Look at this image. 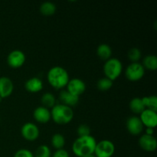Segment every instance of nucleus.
Here are the masks:
<instances>
[{
	"label": "nucleus",
	"mask_w": 157,
	"mask_h": 157,
	"mask_svg": "<svg viewBox=\"0 0 157 157\" xmlns=\"http://www.w3.org/2000/svg\"><path fill=\"white\" fill-rule=\"evenodd\" d=\"M97 141L92 136H78L74 142L72 150L75 156L84 157L94 154Z\"/></svg>",
	"instance_id": "f257e3e1"
},
{
	"label": "nucleus",
	"mask_w": 157,
	"mask_h": 157,
	"mask_svg": "<svg viewBox=\"0 0 157 157\" xmlns=\"http://www.w3.org/2000/svg\"><path fill=\"white\" fill-rule=\"evenodd\" d=\"M47 78L50 85L57 90L66 87L70 80L67 71L60 66L52 67L48 72Z\"/></svg>",
	"instance_id": "f03ea898"
},
{
	"label": "nucleus",
	"mask_w": 157,
	"mask_h": 157,
	"mask_svg": "<svg viewBox=\"0 0 157 157\" xmlns=\"http://www.w3.org/2000/svg\"><path fill=\"white\" fill-rule=\"evenodd\" d=\"M51 117L57 124L64 125L72 121L74 117V112L72 108L64 104H56L54 106L51 111Z\"/></svg>",
	"instance_id": "7ed1b4c3"
},
{
	"label": "nucleus",
	"mask_w": 157,
	"mask_h": 157,
	"mask_svg": "<svg viewBox=\"0 0 157 157\" xmlns=\"http://www.w3.org/2000/svg\"><path fill=\"white\" fill-rule=\"evenodd\" d=\"M123 65L117 58H110L106 61L104 65V72L105 78L113 81L117 79L122 73Z\"/></svg>",
	"instance_id": "20e7f679"
},
{
	"label": "nucleus",
	"mask_w": 157,
	"mask_h": 157,
	"mask_svg": "<svg viewBox=\"0 0 157 157\" xmlns=\"http://www.w3.org/2000/svg\"><path fill=\"white\" fill-rule=\"evenodd\" d=\"M115 146L113 142L108 140H104L97 143L94 150L96 157H111L114 154Z\"/></svg>",
	"instance_id": "39448f33"
},
{
	"label": "nucleus",
	"mask_w": 157,
	"mask_h": 157,
	"mask_svg": "<svg viewBox=\"0 0 157 157\" xmlns=\"http://www.w3.org/2000/svg\"><path fill=\"white\" fill-rule=\"evenodd\" d=\"M145 75V68L140 63H131L125 71L126 78L130 81H138Z\"/></svg>",
	"instance_id": "423d86ee"
},
{
	"label": "nucleus",
	"mask_w": 157,
	"mask_h": 157,
	"mask_svg": "<svg viewBox=\"0 0 157 157\" xmlns=\"http://www.w3.org/2000/svg\"><path fill=\"white\" fill-rule=\"evenodd\" d=\"M21 134L28 141H34L39 136L40 131L38 127L32 123H25L21 128Z\"/></svg>",
	"instance_id": "0eeeda50"
},
{
	"label": "nucleus",
	"mask_w": 157,
	"mask_h": 157,
	"mask_svg": "<svg viewBox=\"0 0 157 157\" xmlns=\"http://www.w3.org/2000/svg\"><path fill=\"white\" fill-rule=\"evenodd\" d=\"M25 55L21 51L14 50L8 55L7 63L12 68H18L25 64Z\"/></svg>",
	"instance_id": "6e6552de"
},
{
	"label": "nucleus",
	"mask_w": 157,
	"mask_h": 157,
	"mask_svg": "<svg viewBox=\"0 0 157 157\" xmlns=\"http://www.w3.org/2000/svg\"><path fill=\"white\" fill-rule=\"evenodd\" d=\"M86 90V84L84 81L79 78H72L69 80L67 84V90L71 94L79 97Z\"/></svg>",
	"instance_id": "1a4fd4ad"
},
{
	"label": "nucleus",
	"mask_w": 157,
	"mask_h": 157,
	"mask_svg": "<svg viewBox=\"0 0 157 157\" xmlns=\"http://www.w3.org/2000/svg\"><path fill=\"white\" fill-rule=\"evenodd\" d=\"M143 125L145 126L147 128H153L157 125V113L153 110L145 109L140 117Z\"/></svg>",
	"instance_id": "9d476101"
},
{
	"label": "nucleus",
	"mask_w": 157,
	"mask_h": 157,
	"mask_svg": "<svg viewBox=\"0 0 157 157\" xmlns=\"http://www.w3.org/2000/svg\"><path fill=\"white\" fill-rule=\"evenodd\" d=\"M127 129L130 134L137 136L142 133L144 127L140 119L138 117H130L127 119L126 123Z\"/></svg>",
	"instance_id": "9b49d317"
},
{
	"label": "nucleus",
	"mask_w": 157,
	"mask_h": 157,
	"mask_svg": "<svg viewBox=\"0 0 157 157\" xmlns=\"http://www.w3.org/2000/svg\"><path fill=\"white\" fill-rule=\"evenodd\" d=\"M139 145L145 151L153 152L156 150L157 147V141L153 136L144 134L140 137Z\"/></svg>",
	"instance_id": "f8f14e48"
},
{
	"label": "nucleus",
	"mask_w": 157,
	"mask_h": 157,
	"mask_svg": "<svg viewBox=\"0 0 157 157\" xmlns=\"http://www.w3.org/2000/svg\"><path fill=\"white\" fill-rule=\"evenodd\" d=\"M14 90V85L12 80L8 77L0 78V98H6L10 96Z\"/></svg>",
	"instance_id": "ddd939ff"
},
{
	"label": "nucleus",
	"mask_w": 157,
	"mask_h": 157,
	"mask_svg": "<svg viewBox=\"0 0 157 157\" xmlns=\"http://www.w3.org/2000/svg\"><path fill=\"white\" fill-rule=\"evenodd\" d=\"M34 119L41 124H46L51 120V111L46 107L41 106L35 109L33 112Z\"/></svg>",
	"instance_id": "4468645a"
},
{
	"label": "nucleus",
	"mask_w": 157,
	"mask_h": 157,
	"mask_svg": "<svg viewBox=\"0 0 157 157\" xmlns=\"http://www.w3.org/2000/svg\"><path fill=\"white\" fill-rule=\"evenodd\" d=\"M59 100L61 104L67 107H75L79 102V97L71 94L67 90H61L59 94Z\"/></svg>",
	"instance_id": "2eb2a0df"
},
{
	"label": "nucleus",
	"mask_w": 157,
	"mask_h": 157,
	"mask_svg": "<svg viewBox=\"0 0 157 157\" xmlns=\"http://www.w3.org/2000/svg\"><path fill=\"white\" fill-rule=\"evenodd\" d=\"M26 90L30 93H38L43 88V82L40 78H32L28 80L25 84Z\"/></svg>",
	"instance_id": "dca6fc26"
},
{
	"label": "nucleus",
	"mask_w": 157,
	"mask_h": 157,
	"mask_svg": "<svg viewBox=\"0 0 157 157\" xmlns=\"http://www.w3.org/2000/svg\"><path fill=\"white\" fill-rule=\"evenodd\" d=\"M98 56L103 61H107L110 59L112 55L111 48L107 44H101L97 49Z\"/></svg>",
	"instance_id": "f3484780"
},
{
	"label": "nucleus",
	"mask_w": 157,
	"mask_h": 157,
	"mask_svg": "<svg viewBox=\"0 0 157 157\" xmlns=\"http://www.w3.org/2000/svg\"><path fill=\"white\" fill-rule=\"evenodd\" d=\"M130 108L132 112L134 113H140V114L146 109L143 103L142 98H134L130 101Z\"/></svg>",
	"instance_id": "a211bd4d"
},
{
	"label": "nucleus",
	"mask_w": 157,
	"mask_h": 157,
	"mask_svg": "<svg viewBox=\"0 0 157 157\" xmlns=\"http://www.w3.org/2000/svg\"><path fill=\"white\" fill-rule=\"evenodd\" d=\"M142 65L146 69L156 71L157 69V57L153 55H147L144 58Z\"/></svg>",
	"instance_id": "6ab92c4d"
},
{
	"label": "nucleus",
	"mask_w": 157,
	"mask_h": 157,
	"mask_svg": "<svg viewBox=\"0 0 157 157\" xmlns=\"http://www.w3.org/2000/svg\"><path fill=\"white\" fill-rule=\"evenodd\" d=\"M143 103L145 106L146 109L153 110V111H157V97L155 95L152 96L144 97L142 98Z\"/></svg>",
	"instance_id": "aec40b11"
},
{
	"label": "nucleus",
	"mask_w": 157,
	"mask_h": 157,
	"mask_svg": "<svg viewBox=\"0 0 157 157\" xmlns=\"http://www.w3.org/2000/svg\"><path fill=\"white\" fill-rule=\"evenodd\" d=\"M40 12L42 15L50 16V15H54L56 12V6L50 2H43L40 6Z\"/></svg>",
	"instance_id": "412c9836"
},
{
	"label": "nucleus",
	"mask_w": 157,
	"mask_h": 157,
	"mask_svg": "<svg viewBox=\"0 0 157 157\" xmlns=\"http://www.w3.org/2000/svg\"><path fill=\"white\" fill-rule=\"evenodd\" d=\"M41 101L43 107L46 108H52L54 106L56 105V100L55 96L51 93L44 94L41 97Z\"/></svg>",
	"instance_id": "4be33fe9"
},
{
	"label": "nucleus",
	"mask_w": 157,
	"mask_h": 157,
	"mask_svg": "<svg viewBox=\"0 0 157 157\" xmlns=\"http://www.w3.org/2000/svg\"><path fill=\"white\" fill-rule=\"evenodd\" d=\"M52 145L57 150L63 149L65 145V139L64 136L61 133H55L52 138Z\"/></svg>",
	"instance_id": "5701e85b"
},
{
	"label": "nucleus",
	"mask_w": 157,
	"mask_h": 157,
	"mask_svg": "<svg viewBox=\"0 0 157 157\" xmlns=\"http://www.w3.org/2000/svg\"><path fill=\"white\" fill-rule=\"evenodd\" d=\"M112 86H113V81L107 78H101L97 84V87L101 91H106V90H110Z\"/></svg>",
	"instance_id": "b1692460"
},
{
	"label": "nucleus",
	"mask_w": 157,
	"mask_h": 157,
	"mask_svg": "<svg viewBox=\"0 0 157 157\" xmlns=\"http://www.w3.org/2000/svg\"><path fill=\"white\" fill-rule=\"evenodd\" d=\"M35 157H51L52 152L49 147L46 145H41L36 149L34 154Z\"/></svg>",
	"instance_id": "393cba45"
},
{
	"label": "nucleus",
	"mask_w": 157,
	"mask_h": 157,
	"mask_svg": "<svg viewBox=\"0 0 157 157\" xmlns=\"http://www.w3.org/2000/svg\"><path fill=\"white\" fill-rule=\"evenodd\" d=\"M141 55L142 54H141L140 50L137 48H132L128 51V53H127L128 58L132 61V63L138 62V61L140 59Z\"/></svg>",
	"instance_id": "a878e982"
},
{
	"label": "nucleus",
	"mask_w": 157,
	"mask_h": 157,
	"mask_svg": "<svg viewBox=\"0 0 157 157\" xmlns=\"http://www.w3.org/2000/svg\"><path fill=\"white\" fill-rule=\"evenodd\" d=\"M78 136H90V128L86 124H81L78 127L77 130Z\"/></svg>",
	"instance_id": "bb28decb"
},
{
	"label": "nucleus",
	"mask_w": 157,
	"mask_h": 157,
	"mask_svg": "<svg viewBox=\"0 0 157 157\" xmlns=\"http://www.w3.org/2000/svg\"><path fill=\"white\" fill-rule=\"evenodd\" d=\"M14 157H35L34 154L29 150L26 149H21L18 150L14 155Z\"/></svg>",
	"instance_id": "cd10ccee"
},
{
	"label": "nucleus",
	"mask_w": 157,
	"mask_h": 157,
	"mask_svg": "<svg viewBox=\"0 0 157 157\" xmlns=\"http://www.w3.org/2000/svg\"><path fill=\"white\" fill-rule=\"evenodd\" d=\"M52 157H69V153L67 151H66L64 149L61 150H58L55 153L53 154Z\"/></svg>",
	"instance_id": "c85d7f7f"
},
{
	"label": "nucleus",
	"mask_w": 157,
	"mask_h": 157,
	"mask_svg": "<svg viewBox=\"0 0 157 157\" xmlns=\"http://www.w3.org/2000/svg\"><path fill=\"white\" fill-rule=\"evenodd\" d=\"M153 133H154V130H153V128H147L145 134L150 135V136H153Z\"/></svg>",
	"instance_id": "c756f323"
},
{
	"label": "nucleus",
	"mask_w": 157,
	"mask_h": 157,
	"mask_svg": "<svg viewBox=\"0 0 157 157\" xmlns=\"http://www.w3.org/2000/svg\"><path fill=\"white\" fill-rule=\"evenodd\" d=\"M84 157H96L94 156V154H90V155H87V156H85Z\"/></svg>",
	"instance_id": "7c9ffc66"
},
{
	"label": "nucleus",
	"mask_w": 157,
	"mask_h": 157,
	"mask_svg": "<svg viewBox=\"0 0 157 157\" xmlns=\"http://www.w3.org/2000/svg\"><path fill=\"white\" fill-rule=\"evenodd\" d=\"M1 101H2V98H0V103H1Z\"/></svg>",
	"instance_id": "2f4dec72"
}]
</instances>
